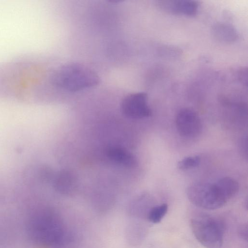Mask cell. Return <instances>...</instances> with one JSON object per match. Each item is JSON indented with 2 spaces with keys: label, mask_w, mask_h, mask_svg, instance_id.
Returning a JSON list of instances; mask_svg holds the SVG:
<instances>
[{
  "label": "cell",
  "mask_w": 248,
  "mask_h": 248,
  "mask_svg": "<svg viewBox=\"0 0 248 248\" xmlns=\"http://www.w3.org/2000/svg\"><path fill=\"white\" fill-rule=\"evenodd\" d=\"M224 194L229 200L235 195L239 190V184L233 178L224 177L216 182Z\"/></svg>",
  "instance_id": "obj_11"
},
{
  "label": "cell",
  "mask_w": 248,
  "mask_h": 248,
  "mask_svg": "<svg viewBox=\"0 0 248 248\" xmlns=\"http://www.w3.org/2000/svg\"><path fill=\"white\" fill-rule=\"evenodd\" d=\"M99 81V77L94 71L78 62L61 65L50 75L51 86L71 92L92 88L97 85Z\"/></svg>",
  "instance_id": "obj_1"
},
{
  "label": "cell",
  "mask_w": 248,
  "mask_h": 248,
  "mask_svg": "<svg viewBox=\"0 0 248 248\" xmlns=\"http://www.w3.org/2000/svg\"><path fill=\"white\" fill-rule=\"evenodd\" d=\"M121 109L125 116L132 119L147 118L152 114L147 94L141 92L126 95L122 101Z\"/></svg>",
  "instance_id": "obj_5"
},
{
  "label": "cell",
  "mask_w": 248,
  "mask_h": 248,
  "mask_svg": "<svg viewBox=\"0 0 248 248\" xmlns=\"http://www.w3.org/2000/svg\"><path fill=\"white\" fill-rule=\"evenodd\" d=\"M158 4L168 12L188 16H193L197 14L199 5L196 1L189 0L161 1Z\"/></svg>",
  "instance_id": "obj_7"
},
{
  "label": "cell",
  "mask_w": 248,
  "mask_h": 248,
  "mask_svg": "<svg viewBox=\"0 0 248 248\" xmlns=\"http://www.w3.org/2000/svg\"><path fill=\"white\" fill-rule=\"evenodd\" d=\"M239 236L244 240H248V225L244 224L239 226L238 230Z\"/></svg>",
  "instance_id": "obj_14"
},
{
  "label": "cell",
  "mask_w": 248,
  "mask_h": 248,
  "mask_svg": "<svg viewBox=\"0 0 248 248\" xmlns=\"http://www.w3.org/2000/svg\"><path fill=\"white\" fill-rule=\"evenodd\" d=\"M168 205L163 203L153 207L149 211L148 218L153 223H158L166 214L168 211Z\"/></svg>",
  "instance_id": "obj_12"
},
{
  "label": "cell",
  "mask_w": 248,
  "mask_h": 248,
  "mask_svg": "<svg viewBox=\"0 0 248 248\" xmlns=\"http://www.w3.org/2000/svg\"><path fill=\"white\" fill-rule=\"evenodd\" d=\"M107 155L112 161L125 167H133L137 164L135 156L121 147H110L107 150Z\"/></svg>",
  "instance_id": "obj_8"
},
{
  "label": "cell",
  "mask_w": 248,
  "mask_h": 248,
  "mask_svg": "<svg viewBox=\"0 0 248 248\" xmlns=\"http://www.w3.org/2000/svg\"><path fill=\"white\" fill-rule=\"evenodd\" d=\"M27 230L33 242L43 246L57 244L62 236V223L59 217L48 209L33 213L27 221Z\"/></svg>",
  "instance_id": "obj_2"
},
{
  "label": "cell",
  "mask_w": 248,
  "mask_h": 248,
  "mask_svg": "<svg viewBox=\"0 0 248 248\" xmlns=\"http://www.w3.org/2000/svg\"><path fill=\"white\" fill-rule=\"evenodd\" d=\"M176 126L183 137L193 138L202 130V123L198 114L192 109L184 108L179 111L176 118Z\"/></svg>",
  "instance_id": "obj_6"
},
{
  "label": "cell",
  "mask_w": 248,
  "mask_h": 248,
  "mask_svg": "<svg viewBox=\"0 0 248 248\" xmlns=\"http://www.w3.org/2000/svg\"><path fill=\"white\" fill-rule=\"evenodd\" d=\"M212 32L215 38L223 42L232 43L238 37L237 32L233 27L223 23L214 25Z\"/></svg>",
  "instance_id": "obj_10"
},
{
  "label": "cell",
  "mask_w": 248,
  "mask_h": 248,
  "mask_svg": "<svg viewBox=\"0 0 248 248\" xmlns=\"http://www.w3.org/2000/svg\"><path fill=\"white\" fill-rule=\"evenodd\" d=\"M186 193L191 202L205 209H218L229 201L216 182L194 183L187 188Z\"/></svg>",
  "instance_id": "obj_4"
},
{
  "label": "cell",
  "mask_w": 248,
  "mask_h": 248,
  "mask_svg": "<svg viewBox=\"0 0 248 248\" xmlns=\"http://www.w3.org/2000/svg\"><path fill=\"white\" fill-rule=\"evenodd\" d=\"M77 184L75 176L67 170H63L58 173L54 182L56 190L63 194H69L74 191Z\"/></svg>",
  "instance_id": "obj_9"
},
{
  "label": "cell",
  "mask_w": 248,
  "mask_h": 248,
  "mask_svg": "<svg viewBox=\"0 0 248 248\" xmlns=\"http://www.w3.org/2000/svg\"><path fill=\"white\" fill-rule=\"evenodd\" d=\"M201 162V158L198 155L185 157L177 164L178 168L182 170H187L198 167Z\"/></svg>",
  "instance_id": "obj_13"
},
{
  "label": "cell",
  "mask_w": 248,
  "mask_h": 248,
  "mask_svg": "<svg viewBox=\"0 0 248 248\" xmlns=\"http://www.w3.org/2000/svg\"><path fill=\"white\" fill-rule=\"evenodd\" d=\"M190 226L195 238L205 248H222L224 226L219 219L206 214L196 215L191 219Z\"/></svg>",
  "instance_id": "obj_3"
},
{
  "label": "cell",
  "mask_w": 248,
  "mask_h": 248,
  "mask_svg": "<svg viewBox=\"0 0 248 248\" xmlns=\"http://www.w3.org/2000/svg\"><path fill=\"white\" fill-rule=\"evenodd\" d=\"M247 69L242 68L240 69L238 72V78L242 83L247 86Z\"/></svg>",
  "instance_id": "obj_15"
}]
</instances>
